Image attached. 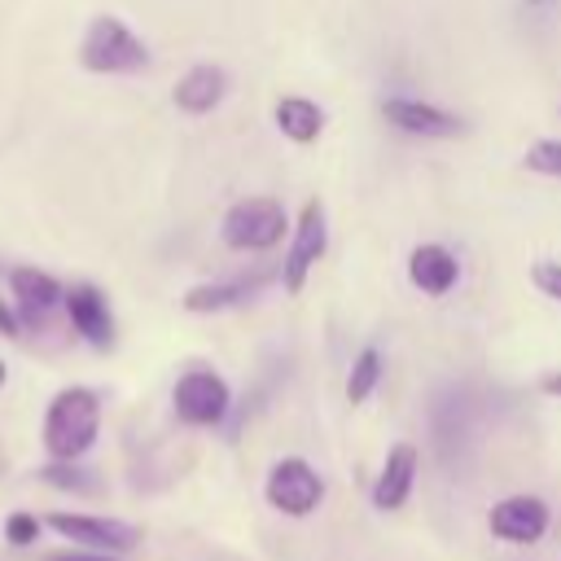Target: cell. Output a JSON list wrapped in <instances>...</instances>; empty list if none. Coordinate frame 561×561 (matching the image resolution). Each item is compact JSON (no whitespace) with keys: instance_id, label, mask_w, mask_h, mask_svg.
Returning a JSON list of instances; mask_svg holds the SVG:
<instances>
[{"instance_id":"obj_19","label":"cell","mask_w":561,"mask_h":561,"mask_svg":"<svg viewBox=\"0 0 561 561\" xmlns=\"http://www.w3.org/2000/svg\"><path fill=\"white\" fill-rule=\"evenodd\" d=\"M522 162H526V171H535V175H552V180H561V136H543V140H535V145L522 153Z\"/></svg>"},{"instance_id":"obj_12","label":"cell","mask_w":561,"mask_h":561,"mask_svg":"<svg viewBox=\"0 0 561 561\" xmlns=\"http://www.w3.org/2000/svg\"><path fill=\"white\" fill-rule=\"evenodd\" d=\"M408 280H412L421 294L443 298V294H451L456 280H460V259H456L447 245L425 241V245H416V250L408 254Z\"/></svg>"},{"instance_id":"obj_18","label":"cell","mask_w":561,"mask_h":561,"mask_svg":"<svg viewBox=\"0 0 561 561\" xmlns=\"http://www.w3.org/2000/svg\"><path fill=\"white\" fill-rule=\"evenodd\" d=\"M39 478L48 486H61V491H75V495H96L101 491V478H92L88 469H79L75 460H53L39 469Z\"/></svg>"},{"instance_id":"obj_2","label":"cell","mask_w":561,"mask_h":561,"mask_svg":"<svg viewBox=\"0 0 561 561\" xmlns=\"http://www.w3.org/2000/svg\"><path fill=\"white\" fill-rule=\"evenodd\" d=\"M79 61L92 75H136L149 66V48L127 22L101 13V18H92V26L79 44Z\"/></svg>"},{"instance_id":"obj_6","label":"cell","mask_w":561,"mask_h":561,"mask_svg":"<svg viewBox=\"0 0 561 561\" xmlns=\"http://www.w3.org/2000/svg\"><path fill=\"white\" fill-rule=\"evenodd\" d=\"M171 403H175V416L184 425H202L206 430V425H219L232 412V390L215 368H188L175 381Z\"/></svg>"},{"instance_id":"obj_9","label":"cell","mask_w":561,"mask_h":561,"mask_svg":"<svg viewBox=\"0 0 561 561\" xmlns=\"http://www.w3.org/2000/svg\"><path fill=\"white\" fill-rule=\"evenodd\" d=\"M548 522H552V508L539 495H504L486 517L491 535L504 543H539L548 535Z\"/></svg>"},{"instance_id":"obj_22","label":"cell","mask_w":561,"mask_h":561,"mask_svg":"<svg viewBox=\"0 0 561 561\" xmlns=\"http://www.w3.org/2000/svg\"><path fill=\"white\" fill-rule=\"evenodd\" d=\"M53 561H123V557H114V552H92V548H83V552H61V557H53Z\"/></svg>"},{"instance_id":"obj_5","label":"cell","mask_w":561,"mask_h":561,"mask_svg":"<svg viewBox=\"0 0 561 561\" xmlns=\"http://www.w3.org/2000/svg\"><path fill=\"white\" fill-rule=\"evenodd\" d=\"M263 495L276 513L285 517H311L324 500V478L316 473L311 460L302 456H280L272 469H267V482H263Z\"/></svg>"},{"instance_id":"obj_7","label":"cell","mask_w":561,"mask_h":561,"mask_svg":"<svg viewBox=\"0 0 561 561\" xmlns=\"http://www.w3.org/2000/svg\"><path fill=\"white\" fill-rule=\"evenodd\" d=\"M381 118L403 131V136H421V140H456L469 131V123L434 101H421V96H386L381 101Z\"/></svg>"},{"instance_id":"obj_3","label":"cell","mask_w":561,"mask_h":561,"mask_svg":"<svg viewBox=\"0 0 561 561\" xmlns=\"http://www.w3.org/2000/svg\"><path fill=\"white\" fill-rule=\"evenodd\" d=\"M289 232V215L276 197L259 193V197H241L228 206L224 224H219V237L228 250H241V254H259V250H272L280 245V237Z\"/></svg>"},{"instance_id":"obj_11","label":"cell","mask_w":561,"mask_h":561,"mask_svg":"<svg viewBox=\"0 0 561 561\" xmlns=\"http://www.w3.org/2000/svg\"><path fill=\"white\" fill-rule=\"evenodd\" d=\"M61 302H66V316H70L75 333H83L101 351L114 346V311H110V302L96 285H75V289H66Z\"/></svg>"},{"instance_id":"obj_16","label":"cell","mask_w":561,"mask_h":561,"mask_svg":"<svg viewBox=\"0 0 561 561\" xmlns=\"http://www.w3.org/2000/svg\"><path fill=\"white\" fill-rule=\"evenodd\" d=\"M272 118H276L280 136L294 140V145H311L324 131V110L311 96H280L276 110H272Z\"/></svg>"},{"instance_id":"obj_8","label":"cell","mask_w":561,"mask_h":561,"mask_svg":"<svg viewBox=\"0 0 561 561\" xmlns=\"http://www.w3.org/2000/svg\"><path fill=\"white\" fill-rule=\"evenodd\" d=\"M48 526L57 535H66L70 543H83L92 552H131L140 543V530L131 522H118V517H88V513H53Z\"/></svg>"},{"instance_id":"obj_13","label":"cell","mask_w":561,"mask_h":561,"mask_svg":"<svg viewBox=\"0 0 561 561\" xmlns=\"http://www.w3.org/2000/svg\"><path fill=\"white\" fill-rule=\"evenodd\" d=\"M9 289H13V302H18V320H26V324H44L48 311L66 298V289L39 267H13Z\"/></svg>"},{"instance_id":"obj_4","label":"cell","mask_w":561,"mask_h":561,"mask_svg":"<svg viewBox=\"0 0 561 561\" xmlns=\"http://www.w3.org/2000/svg\"><path fill=\"white\" fill-rule=\"evenodd\" d=\"M329 250V215H324V202H302L298 210V224L289 228V250L280 259V285L285 294H302L307 276L316 272V263L324 259Z\"/></svg>"},{"instance_id":"obj_25","label":"cell","mask_w":561,"mask_h":561,"mask_svg":"<svg viewBox=\"0 0 561 561\" xmlns=\"http://www.w3.org/2000/svg\"><path fill=\"white\" fill-rule=\"evenodd\" d=\"M0 386H4V364H0Z\"/></svg>"},{"instance_id":"obj_1","label":"cell","mask_w":561,"mask_h":561,"mask_svg":"<svg viewBox=\"0 0 561 561\" xmlns=\"http://www.w3.org/2000/svg\"><path fill=\"white\" fill-rule=\"evenodd\" d=\"M101 430V399L88 386H66L53 394L48 412H44V447L53 451V460H79Z\"/></svg>"},{"instance_id":"obj_15","label":"cell","mask_w":561,"mask_h":561,"mask_svg":"<svg viewBox=\"0 0 561 561\" xmlns=\"http://www.w3.org/2000/svg\"><path fill=\"white\" fill-rule=\"evenodd\" d=\"M259 289V276H250V280H206V285H193V289H184V311H193V316H215V311H232V307H241V302H250V294Z\"/></svg>"},{"instance_id":"obj_21","label":"cell","mask_w":561,"mask_h":561,"mask_svg":"<svg viewBox=\"0 0 561 561\" xmlns=\"http://www.w3.org/2000/svg\"><path fill=\"white\" fill-rule=\"evenodd\" d=\"M35 535H39V522H35L31 513H9V517H4V539H9L13 548L35 543Z\"/></svg>"},{"instance_id":"obj_24","label":"cell","mask_w":561,"mask_h":561,"mask_svg":"<svg viewBox=\"0 0 561 561\" xmlns=\"http://www.w3.org/2000/svg\"><path fill=\"white\" fill-rule=\"evenodd\" d=\"M18 324H22V320H18V316H9V311L0 307V333H18Z\"/></svg>"},{"instance_id":"obj_20","label":"cell","mask_w":561,"mask_h":561,"mask_svg":"<svg viewBox=\"0 0 561 561\" xmlns=\"http://www.w3.org/2000/svg\"><path fill=\"white\" fill-rule=\"evenodd\" d=\"M530 280H535V289H539L543 298L561 302V263H557V259H535V263H530Z\"/></svg>"},{"instance_id":"obj_14","label":"cell","mask_w":561,"mask_h":561,"mask_svg":"<svg viewBox=\"0 0 561 561\" xmlns=\"http://www.w3.org/2000/svg\"><path fill=\"white\" fill-rule=\"evenodd\" d=\"M224 96H228V75H224L219 66H193V70H184V75L175 79V88H171V101H175V110H184V114H210Z\"/></svg>"},{"instance_id":"obj_10","label":"cell","mask_w":561,"mask_h":561,"mask_svg":"<svg viewBox=\"0 0 561 561\" xmlns=\"http://www.w3.org/2000/svg\"><path fill=\"white\" fill-rule=\"evenodd\" d=\"M416 473H421V451L412 443H394L381 460L377 482H373V508H381V513L403 508L412 486H416Z\"/></svg>"},{"instance_id":"obj_17","label":"cell","mask_w":561,"mask_h":561,"mask_svg":"<svg viewBox=\"0 0 561 561\" xmlns=\"http://www.w3.org/2000/svg\"><path fill=\"white\" fill-rule=\"evenodd\" d=\"M381 373H386L381 351L377 346H364L351 359V373H346V403H368V394L381 386Z\"/></svg>"},{"instance_id":"obj_23","label":"cell","mask_w":561,"mask_h":561,"mask_svg":"<svg viewBox=\"0 0 561 561\" xmlns=\"http://www.w3.org/2000/svg\"><path fill=\"white\" fill-rule=\"evenodd\" d=\"M539 390H543L548 399H561V368H548V373L539 377Z\"/></svg>"},{"instance_id":"obj_26","label":"cell","mask_w":561,"mask_h":561,"mask_svg":"<svg viewBox=\"0 0 561 561\" xmlns=\"http://www.w3.org/2000/svg\"><path fill=\"white\" fill-rule=\"evenodd\" d=\"M526 4H548V0H526Z\"/></svg>"}]
</instances>
